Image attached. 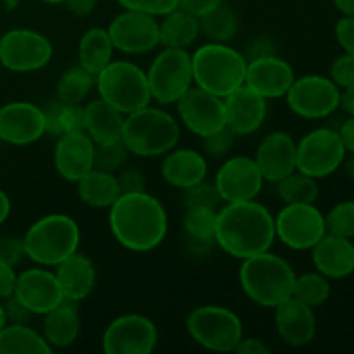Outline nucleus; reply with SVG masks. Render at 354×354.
<instances>
[{"instance_id": "603ef678", "label": "nucleus", "mask_w": 354, "mask_h": 354, "mask_svg": "<svg viewBox=\"0 0 354 354\" xmlns=\"http://www.w3.org/2000/svg\"><path fill=\"white\" fill-rule=\"evenodd\" d=\"M61 109L62 102L61 100H54V102L47 104V107L44 109V118H45V133L54 135V137H61Z\"/></svg>"}, {"instance_id": "f704fd0d", "label": "nucleus", "mask_w": 354, "mask_h": 354, "mask_svg": "<svg viewBox=\"0 0 354 354\" xmlns=\"http://www.w3.org/2000/svg\"><path fill=\"white\" fill-rule=\"evenodd\" d=\"M277 194L286 204H315L320 196L317 178L294 171L277 182Z\"/></svg>"}, {"instance_id": "423d86ee", "label": "nucleus", "mask_w": 354, "mask_h": 354, "mask_svg": "<svg viewBox=\"0 0 354 354\" xmlns=\"http://www.w3.org/2000/svg\"><path fill=\"white\" fill-rule=\"evenodd\" d=\"M80 227L68 214H47L35 221L23 237L26 258L40 266H57L78 251Z\"/></svg>"}, {"instance_id": "09e8293b", "label": "nucleus", "mask_w": 354, "mask_h": 354, "mask_svg": "<svg viewBox=\"0 0 354 354\" xmlns=\"http://www.w3.org/2000/svg\"><path fill=\"white\" fill-rule=\"evenodd\" d=\"M3 315L7 324H28L31 318V311L17 299L16 296H9L3 299Z\"/></svg>"}, {"instance_id": "58836bf2", "label": "nucleus", "mask_w": 354, "mask_h": 354, "mask_svg": "<svg viewBox=\"0 0 354 354\" xmlns=\"http://www.w3.org/2000/svg\"><path fill=\"white\" fill-rule=\"evenodd\" d=\"M128 156H130V152H128V149L124 147L121 140L95 145V151H93V168L116 175L123 168L124 162H127Z\"/></svg>"}, {"instance_id": "680f3d73", "label": "nucleus", "mask_w": 354, "mask_h": 354, "mask_svg": "<svg viewBox=\"0 0 354 354\" xmlns=\"http://www.w3.org/2000/svg\"><path fill=\"white\" fill-rule=\"evenodd\" d=\"M10 214V199L3 190H0V225L9 218Z\"/></svg>"}, {"instance_id": "a18cd8bd", "label": "nucleus", "mask_w": 354, "mask_h": 354, "mask_svg": "<svg viewBox=\"0 0 354 354\" xmlns=\"http://www.w3.org/2000/svg\"><path fill=\"white\" fill-rule=\"evenodd\" d=\"M328 78L339 86V88H348L354 85V54L344 52L339 55L330 64V75Z\"/></svg>"}, {"instance_id": "f257e3e1", "label": "nucleus", "mask_w": 354, "mask_h": 354, "mask_svg": "<svg viewBox=\"0 0 354 354\" xmlns=\"http://www.w3.org/2000/svg\"><path fill=\"white\" fill-rule=\"evenodd\" d=\"M109 228L124 249L149 252L166 239L168 216L162 204L151 194H121L109 207Z\"/></svg>"}, {"instance_id": "f8f14e48", "label": "nucleus", "mask_w": 354, "mask_h": 354, "mask_svg": "<svg viewBox=\"0 0 354 354\" xmlns=\"http://www.w3.org/2000/svg\"><path fill=\"white\" fill-rule=\"evenodd\" d=\"M286 97L294 114L304 120H324L339 109L341 88L328 76L306 75L294 80Z\"/></svg>"}, {"instance_id": "f03ea898", "label": "nucleus", "mask_w": 354, "mask_h": 354, "mask_svg": "<svg viewBox=\"0 0 354 354\" xmlns=\"http://www.w3.org/2000/svg\"><path fill=\"white\" fill-rule=\"evenodd\" d=\"M275 239V218L256 201L227 203L218 211L214 241L234 258L245 259L270 251Z\"/></svg>"}, {"instance_id": "13d9d810", "label": "nucleus", "mask_w": 354, "mask_h": 354, "mask_svg": "<svg viewBox=\"0 0 354 354\" xmlns=\"http://www.w3.org/2000/svg\"><path fill=\"white\" fill-rule=\"evenodd\" d=\"M64 6L71 14L83 17L93 12V9L97 6V0H64Z\"/></svg>"}, {"instance_id": "69168bd1", "label": "nucleus", "mask_w": 354, "mask_h": 354, "mask_svg": "<svg viewBox=\"0 0 354 354\" xmlns=\"http://www.w3.org/2000/svg\"><path fill=\"white\" fill-rule=\"evenodd\" d=\"M6 315H3V308H2V304H0V330H2L3 327H6Z\"/></svg>"}, {"instance_id": "052dcab7", "label": "nucleus", "mask_w": 354, "mask_h": 354, "mask_svg": "<svg viewBox=\"0 0 354 354\" xmlns=\"http://www.w3.org/2000/svg\"><path fill=\"white\" fill-rule=\"evenodd\" d=\"M339 107L348 116H354V85L348 86V88H342L341 97H339Z\"/></svg>"}, {"instance_id": "4468645a", "label": "nucleus", "mask_w": 354, "mask_h": 354, "mask_svg": "<svg viewBox=\"0 0 354 354\" xmlns=\"http://www.w3.org/2000/svg\"><path fill=\"white\" fill-rule=\"evenodd\" d=\"M158 346L154 322L138 313H128L111 322L102 335L107 354H149Z\"/></svg>"}, {"instance_id": "4be33fe9", "label": "nucleus", "mask_w": 354, "mask_h": 354, "mask_svg": "<svg viewBox=\"0 0 354 354\" xmlns=\"http://www.w3.org/2000/svg\"><path fill=\"white\" fill-rule=\"evenodd\" d=\"M275 310V327L280 339L290 348H304L317 335V317L313 308L296 297L282 301Z\"/></svg>"}, {"instance_id": "6e6d98bb", "label": "nucleus", "mask_w": 354, "mask_h": 354, "mask_svg": "<svg viewBox=\"0 0 354 354\" xmlns=\"http://www.w3.org/2000/svg\"><path fill=\"white\" fill-rule=\"evenodd\" d=\"M235 353L239 354H268L272 353L270 346L263 339L258 337H242L239 341Z\"/></svg>"}, {"instance_id": "f3484780", "label": "nucleus", "mask_w": 354, "mask_h": 354, "mask_svg": "<svg viewBox=\"0 0 354 354\" xmlns=\"http://www.w3.org/2000/svg\"><path fill=\"white\" fill-rule=\"evenodd\" d=\"M114 48L124 54H145L159 45V21L154 16L124 10L107 28Z\"/></svg>"}, {"instance_id": "1a4fd4ad", "label": "nucleus", "mask_w": 354, "mask_h": 354, "mask_svg": "<svg viewBox=\"0 0 354 354\" xmlns=\"http://www.w3.org/2000/svg\"><path fill=\"white\" fill-rule=\"evenodd\" d=\"M152 100L159 104H176L192 86V57L185 48H168L159 52L145 73Z\"/></svg>"}, {"instance_id": "37998d69", "label": "nucleus", "mask_w": 354, "mask_h": 354, "mask_svg": "<svg viewBox=\"0 0 354 354\" xmlns=\"http://www.w3.org/2000/svg\"><path fill=\"white\" fill-rule=\"evenodd\" d=\"M234 142H235V133L227 127L214 131V133L207 135V137H203L204 152H206L209 158H214V159L223 158V156L232 149Z\"/></svg>"}, {"instance_id": "9d476101", "label": "nucleus", "mask_w": 354, "mask_h": 354, "mask_svg": "<svg viewBox=\"0 0 354 354\" xmlns=\"http://www.w3.org/2000/svg\"><path fill=\"white\" fill-rule=\"evenodd\" d=\"M346 154L337 130L317 128L296 144V169L311 178H325L341 168Z\"/></svg>"}, {"instance_id": "5701e85b", "label": "nucleus", "mask_w": 354, "mask_h": 354, "mask_svg": "<svg viewBox=\"0 0 354 354\" xmlns=\"http://www.w3.org/2000/svg\"><path fill=\"white\" fill-rule=\"evenodd\" d=\"M254 161L265 182H280L296 171V142L286 131H273L258 145Z\"/></svg>"}, {"instance_id": "aec40b11", "label": "nucleus", "mask_w": 354, "mask_h": 354, "mask_svg": "<svg viewBox=\"0 0 354 354\" xmlns=\"http://www.w3.org/2000/svg\"><path fill=\"white\" fill-rule=\"evenodd\" d=\"M294 80L292 66L273 54L248 62L244 85L268 100L286 97Z\"/></svg>"}, {"instance_id": "2f4dec72", "label": "nucleus", "mask_w": 354, "mask_h": 354, "mask_svg": "<svg viewBox=\"0 0 354 354\" xmlns=\"http://www.w3.org/2000/svg\"><path fill=\"white\" fill-rule=\"evenodd\" d=\"M114 45L107 30L90 28L83 33L78 44V61L83 69L97 76L111 61H113Z\"/></svg>"}, {"instance_id": "7c9ffc66", "label": "nucleus", "mask_w": 354, "mask_h": 354, "mask_svg": "<svg viewBox=\"0 0 354 354\" xmlns=\"http://www.w3.org/2000/svg\"><path fill=\"white\" fill-rule=\"evenodd\" d=\"M78 185V196L86 206L97 207V209H109L118 197L121 196L118 178L114 173L100 171L92 168L85 176L76 182Z\"/></svg>"}, {"instance_id": "e433bc0d", "label": "nucleus", "mask_w": 354, "mask_h": 354, "mask_svg": "<svg viewBox=\"0 0 354 354\" xmlns=\"http://www.w3.org/2000/svg\"><path fill=\"white\" fill-rule=\"evenodd\" d=\"M332 294L330 279L322 275L320 272H310L303 273V275H296V282H294L292 297H296L301 303L308 304L311 308L322 306L327 303L328 297Z\"/></svg>"}, {"instance_id": "3c124183", "label": "nucleus", "mask_w": 354, "mask_h": 354, "mask_svg": "<svg viewBox=\"0 0 354 354\" xmlns=\"http://www.w3.org/2000/svg\"><path fill=\"white\" fill-rule=\"evenodd\" d=\"M275 54V44L270 40L268 37H256L254 40L249 41V45L245 47V50L242 52V55L245 57V61H254V59L266 57V55Z\"/></svg>"}, {"instance_id": "864d4df0", "label": "nucleus", "mask_w": 354, "mask_h": 354, "mask_svg": "<svg viewBox=\"0 0 354 354\" xmlns=\"http://www.w3.org/2000/svg\"><path fill=\"white\" fill-rule=\"evenodd\" d=\"M223 2L225 0H178V7L196 17H203L204 14L211 12Z\"/></svg>"}, {"instance_id": "473e14b6", "label": "nucleus", "mask_w": 354, "mask_h": 354, "mask_svg": "<svg viewBox=\"0 0 354 354\" xmlns=\"http://www.w3.org/2000/svg\"><path fill=\"white\" fill-rule=\"evenodd\" d=\"M50 344L26 324H6L0 330V354H48Z\"/></svg>"}, {"instance_id": "7ed1b4c3", "label": "nucleus", "mask_w": 354, "mask_h": 354, "mask_svg": "<svg viewBox=\"0 0 354 354\" xmlns=\"http://www.w3.org/2000/svg\"><path fill=\"white\" fill-rule=\"evenodd\" d=\"M239 282L252 303L263 308H275L292 297L296 273L286 259L265 251L242 259Z\"/></svg>"}, {"instance_id": "e2e57ef3", "label": "nucleus", "mask_w": 354, "mask_h": 354, "mask_svg": "<svg viewBox=\"0 0 354 354\" xmlns=\"http://www.w3.org/2000/svg\"><path fill=\"white\" fill-rule=\"evenodd\" d=\"M334 6L344 16H354V0H334Z\"/></svg>"}, {"instance_id": "a878e982", "label": "nucleus", "mask_w": 354, "mask_h": 354, "mask_svg": "<svg viewBox=\"0 0 354 354\" xmlns=\"http://www.w3.org/2000/svg\"><path fill=\"white\" fill-rule=\"evenodd\" d=\"M54 273L64 299L80 303L86 299L95 287V266L90 261V258L80 254L78 251L59 263Z\"/></svg>"}, {"instance_id": "0eeeda50", "label": "nucleus", "mask_w": 354, "mask_h": 354, "mask_svg": "<svg viewBox=\"0 0 354 354\" xmlns=\"http://www.w3.org/2000/svg\"><path fill=\"white\" fill-rule=\"evenodd\" d=\"M95 85L100 99L124 116L151 106L152 95L147 75L130 61H111L95 76Z\"/></svg>"}, {"instance_id": "dca6fc26", "label": "nucleus", "mask_w": 354, "mask_h": 354, "mask_svg": "<svg viewBox=\"0 0 354 354\" xmlns=\"http://www.w3.org/2000/svg\"><path fill=\"white\" fill-rule=\"evenodd\" d=\"M263 183L265 178L256 161L245 156L227 159L214 176V185L223 203L256 201V197L261 194Z\"/></svg>"}, {"instance_id": "a19ab883", "label": "nucleus", "mask_w": 354, "mask_h": 354, "mask_svg": "<svg viewBox=\"0 0 354 354\" xmlns=\"http://www.w3.org/2000/svg\"><path fill=\"white\" fill-rule=\"evenodd\" d=\"M183 206H209L216 207L221 203L220 194H218L216 185L214 182H203L196 183V185L189 187V189H183Z\"/></svg>"}, {"instance_id": "39448f33", "label": "nucleus", "mask_w": 354, "mask_h": 354, "mask_svg": "<svg viewBox=\"0 0 354 354\" xmlns=\"http://www.w3.org/2000/svg\"><path fill=\"white\" fill-rule=\"evenodd\" d=\"M190 57L194 83L199 88L225 99L244 85L248 61L242 52L228 47L227 44H204Z\"/></svg>"}, {"instance_id": "0e129e2a", "label": "nucleus", "mask_w": 354, "mask_h": 354, "mask_svg": "<svg viewBox=\"0 0 354 354\" xmlns=\"http://www.w3.org/2000/svg\"><path fill=\"white\" fill-rule=\"evenodd\" d=\"M342 168H344L346 176L354 182V154L349 156V158H344V161H342Z\"/></svg>"}, {"instance_id": "79ce46f5", "label": "nucleus", "mask_w": 354, "mask_h": 354, "mask_svg": "<svg viewBox=\"0 0 354 354\" xmlns=\"http://www.w3.org/2000/svg\"><path fill=\"white\" fill-rule=\"evenodd\" d=\"M124 10H135L149 16H165L178 7V0H118Z\"/></svg>"}, {"instance_id": "c756f323", "label": "nucleus", "mask_w": 354, "mask_h": 354, "mask_svg": "<svg viewBox=\"0 0 354 354\" xmlns=\"http://www.w3.org/2000/svg\"><path fill=\"white\" fill-rule=\"evenodd\" d=\"M201 35L199 17L176 7L165 14L159 23V45L168 48H187Z\"/></svg>"}, {"instance_id": "6e6552de", "label": "nucleus", "mask_w": 354, "mask_h": 354, "mask_svg": "<svg viewBox=\"0 0 354 354\" xmlns=\"http://www.w3.org/2000/svg\"><path fill=\"white\" fill-rule=\"evenodd\" d=\"M187 332L196 344L207 351L232 353L244 337L242 322L223 306H199L187 318Z\"/></svg>"}, {"instance_id": "393cba45", "label": "nucleus", "mask_w": 354, "mask_h": 354, "mask_svg": "<svg viewBox=\"0 0 354 354\" xmlns=\"http://www.w3.org/2000/svg\"><path fill=\"white\" fill-rule=\"evenodd\" d=\"M310 251L317 272L327 279H348L354 273V244L351 239L325 234Z\"/></svg>"}, {"instance_id": "b1692460", "label": "nucleus", "mask_w": 354, "mask_h": 354, "mask_svg": "<svg viewBox=\"0 0 354 354\" xmlns=\"http://www.w3.org/2000/svg\"><path fill=\"white\" fill-rule=\"evenodd\" d=\"M95 144L83 133H62L54 149V166L59 176L76 183L93 168Z\"/></svg>"}, {"instance_id": "774afa93", "label": "nucleus", "mask_w": 354, "mask_h": 354, "mask_svg": "<svg viewBox=\"0 0 354 354\" xmlns=\"http://www.w3.org/2000/svg\"><path fill=\"white\" fill-rule=\"evenodd\" d=\"M0 144H2V140H0Z\"/></svg>"}, {"instance_id": "338daca9", "label": "nucleus", "mask_w": 354, "mask_h": 354, "mask_svg": "<svg viewBox=\"0 0 354 354\" xmlns=\"http://www.w3.org/2000/svg\"><path fill=\"white\" fill-rule=\"evenodd\" d=\"M44 3H48V6H59V3H64V0H41Z\"/></svg>"}, {"instance_id": "8fccbe9b", "label": "nucleus", "mask_w": 354, "mask_h": 354, "mask_svg": "<svg viewBox=\"0 0 354 354\" xmlns=\"http://www.w3.org/2000/svg\"><path fill=\"white\" fill-rule=\"evenodd\" d=\"M335 38L348 54H354V16H342L335 24Z\"/></svg>"}, {"instance_id": "2eb2a0df", "label": "nucleus", "mask_w": 354, "mask_h": 354, "mask_svg": "<svg viewBox=\"0 0 354 354\" xmlns=\"http://www.w3.org/2000/svg\"><path fill=\"white\" fill-rule=\"evenodd\" d=\"M176 111L187 130L197 137H207L214 131L225 128V106L223 99L199 86H190L178 100Z\"/></svg>"}, {"instance_id": "bf43d9fd", "label": "nucleus", "mask_w": 354, "mask_h": 354, "mask_svg": "<svg viewBox=\"0 0 354 354\" xmlns=\"http://www.w3.org/2000/svg\"><path fill=\"white\" fill-rule=\"evenodd\" d=\"M339 137H341L342 144H344L346 152L354 154V116H349L344 123L339 128Z\"/></svg>"}, {"instance_id": "ea45409f", "label": "nucleus", "mask_w": 354, "mask_h": 354, "mask_svg": "<svg viewBox=\"0 0 354 354\" xmlns=\"http://www.w3.org/2000/svg\"><path fill=\"white\" fill-rule=\"evenodd\" d=\"M327 234L341 235V237H354V201H342L335 204L328 214H325Z\"/></svg>"}, {"instance_id": "c9c22d12", "label": "nucleus", "mask_w": 354, "mask_h": 354, "mask_svg": "<svg viewBox=\"0 0 354 354\" xmlns=\"http://www.w3.org/2000/svg\"><path fill=\"white\" fill-rule=\"evenodd\" d=\"M93 85H95V76L90 75L86 69L80 64L69 68L68 71L62 73L55 86L57 100H61L62 104H82Z\"/></svg>"}, {"instance_id": "c03bdc74", "label": "nucleus", "mask_w": 354, "mask_h": 354, "mask_svg": "<svg viewBox=\"0 0 354 354\" xmlns=\"http://www.w3.org/2000/svg\"><path fill=\"white\" fill-rule=\"evenodd\" d=\"M85 106L82 104H62L61 131L62 133H83L85 131Z\"/></svg>"}, {"instance_id": "412c9836", "label": "nucleus", "mask_w": 354, "mask_h": 354, "mask_svg": "<svg viewBox=\"0 0 354 354\" xmlns=\"http://www.w3.org/2000/svg\"><path fill=\"white\" fill-rule=\"evenodd\" d=\"M223 106L225 124L234 131L235 137L258 131L268 113L265 97L256 93L248 85H241L230 95L225 97Z\"/></svg>"}, {"instance_id": "4c0bfd02", "label": "nucleus", "mask_w": 354, "mask_h": 354, "mask_svg": "<svg viewBox=\"0 0 354 354\" xmlns=\"http://www.w3.org/2000/svg\"><path fill=\"white\" fill-rule=\"evenodd\" d=\"M218 211L209 206H189L183 216V230L189 237L214 239Z\"/></svg>"}, {"instance_id": "9b49d317", "label": "nucleus", "mask_w": 354, "mask_h": 354, "mask_svg": "<svg viewBox=\"0 0 354 354\" xmlns=\"http://www.w3.org/2000/svg\"><path fill=\"white\" fill-rule=\"evenodd\" d=\"M54 47L45 35L16 28L0 37V64L14 73H31L50 62Z\"/></svg>"}, {"instance_id": "cd10ccee", "label": "nucleus", "mask_w": 354, "mask_h": 354, "mask_svg": "<svg viewBox=\"0 0 354 354\" xmlns=\"http://www.w3.org/2000/svg\"><path fill=\"white\" fill-rule=\"evenodd\" d=\"M41 335L50 348H68L80 335V315L76 301L62 299L54 310L44 315Z\"/></svg>"}, {"instance_id": "49530a36", "label": "nucleus", "mask_w": 354, "mask_h": 354, "mask_svg": "<svg viewBox=\"0 0 354 354\" xmlns=\"http://www.w3.org/2000/svg\"><path fill=\"white\" fill-rule=\"evenodd\" d=\"M116 178L121 194L145 192V176L142 173V169L137 168V166L121 169L116 175Z\"/></svg>"}, {"instance_id": "bb28decb", "label": "nucleus", "mask_w": 354, "mask_h": 354, "mask_svg": "<svg viewBox=\"0 0 354 354\" xmlns=\"http://www.w3.org/2000/svg\"><path fill=\"white\" fill-rule=\"evenodd\" d=\"M161 175L175 189H189L206 180L207 162L192 149H171L161 165Z\"/></svg>"}, {"instance_id": "ddd939ff", "label": "nucleus", "mask_w": 354, "mask_h": 354, "mask_svg": "<svg viewBox=\"0 0 354 354\" xmlns=\"http://www.w3.org/2000/svg\"><path fill=\"white\" fill-rule=\"evenodd\" d=\"M325 234V214L315 204H286L275 216L277 239L294 251H308Z\"/></svg>"}, {"instance_id": "4d7b16f0", "label": "nucleus", "mask_w": 354, "mask_h": 354, "mask_svg": "<svg viewBox=\"0 0 354 354\" xmlns=\"http://www.w3.org/2000/svg\"><path fill=\"white\" fill-rule=\"evenodd\" d=\"M214 244H216L214 239H197V237H189V235H185L187 251H189L192 256H197V258H204V256L209 254Z\"/></svg>"}, {"instance_id": "de8ad7c7", "label": "nucleus", "mask_w": 354, "mask_h": 354, "mask_svg": "<svg viewBox=\"0 0 354 354\" xmlns=\"http://www.w3.org/2000/svg\"><path fill=\"white\" fill-rule=\"evenodd\" d=\"M26 256L24 252L23 239L17 237H0V259L9 263L10 266L16 268L23 258Z\"/></svg>"}, {"instance_id": "c85d7f7f", "label": "nucleus", "mask_w": 354, "mask_h": 354, "mask_svg": "<svg viewBox=\"0 0 354 354\" xmlns=\"http://www.w3.org/2000/svg\"><path fill=\"white\" fill-rule=\"evenodd\" d=\"M85 133L95 145L121 140L124 114L104 99H95L85 106Z\"/></svg>"}, {"instance_id": "6ab92c4d", "label": "nucleus", "mask_w": 354, "mask_h": 354, "mask_svg": "<svg viewBox=\"0 0 354 354\" xmlns=\"http://www.w3.org/2000/svg\"><path fill=\"white\" fill-rule=\"evenodd\" d=\"M14 296L31 311V315L48 313L64 299L55 273L48 272L45 266L19 273L14 286Z\"/></svg>"}, {"instance_id": "72a5a7b5", "label": "nucleus", "mask_w": 354, "mask_h": 354, "mask_svg": "<svg viewBox=\"0 0 354 354\" xmlns=\"http://www.w3.org/2000/svg\"><path fill=\"white\" fill-rule=\"evenodd\" d=\"M199 23L201 33L206 35L209 41H218V44H227L239 31L237 14L225 2L220 3L211 12L199 17Z\"/></svg>"}, {"instance_id": "20e7f679", "label": "nucleus", "mask_w": 354, "mask_h": 354, "mask_svg": "<svg viewBox=\"0 0 354 354\" xmlns=\"http://www.w3.org/2000/svg\"><path fill=\"white\" fill-rule=\"evenodd\" d=\"M178 140V123L171 114L159 107H142L124 116L121 142L130 154L158 158L175 149Z\"/></svg>"}, {"instance_id": "5fc2aeb1", "label": "nucleus", "mask_w": 354, "mask_h": 354, "mask_svg": "<svg viewBox=\"0 0 354 354\" xmlns=\"http://www.w3.org/2000/svg\"><path fill=\"white\" fill-rule=\"evenodd\" d=\"M16 279L17 275L14 272V266H10L9 263L0 259V299H6V297L12 296Z\"/></svg>"}, {"instance_id": "a211bd4d", "label": "nucleus", "mask_w": 354, "mask_h": 354, "mask_svg": "<svg viewBox=\"0 0 354 354\" xmlns=\"http://www.w3.org/2000/svg\"><path fill=\"white\" fill-rule=\"evenodd\" d=\"M45 135L44 109L17 100L0 107V140L10 145H30Z\"/></svg>"}]
</instances>
